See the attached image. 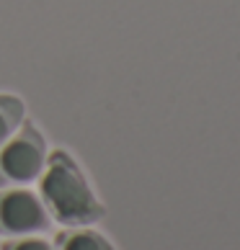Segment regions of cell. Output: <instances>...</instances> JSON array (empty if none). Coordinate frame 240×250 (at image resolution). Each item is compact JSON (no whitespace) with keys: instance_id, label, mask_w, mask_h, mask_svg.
<instances>
[{"instance_id":"obj_5","label":"cell","mask_w":240,"mask_h":250,"mask_svg":"<svg viewBox=\"0 0 240 250\" xmlns=\"http://www.w3.org/2000/svg\"><path fill=\"white\" fill-rule=\"evenodd\" d=\"M26 116L23 101L13 93H0V147L21 129Z\"/></svg>"},{"instance_id":"obj_2","label":"cell","mask_w":240,"mask_h":250,"mask_svg":"<svg viewBox=\"0 0 240 250\" xmlns=\"http://www.w3.org/2000/svg\"><path fill=\"white\" fill-rule=\"evenodd\" d=\"M47 142L34 122H23L21 129L0 147V188L29 186L44 173Z\"/></svg>"},{"instance_id":"obj_6","label":"cell","mask_w":240,"mask_h":250,"mask_svg":"<svg viewBox=\"0 0 240 250\" xmlns=\"http://www.w3.org/2000/svg\"><path fill=\"white\" fill-rule=\"evenodd\" d=\"M0 250H54V248L47 243V240L29 235V237H21V240H8Z\"/></svg>"},{"instance_id":"obj_4","label":"cell","mask_w":240,"mask_h":250,"mask_svg":"<svg viewBox=\"0 0 240 250\" xmlns=\"http://www.w3.org/2000/svg\"><path fill=\"white\" fill-rule=\"evenodd\" d=\"M54 250H114V245L90 227H67L54 237Z\"/></svg>"},{"instance_id":"obj_3","label":"cell","mask_w":240,"mask_h":250,"mask_svg":"<svg viewBox=\"0 0 240 250\" xmlns=\"http://www.w3.org/2000/svg\"><path fill=\"white\" fill-rule=\"evenodd\" d=\"M52 225V217L42 199L29 188L0 191V235L3 237H29L42 235Z\"/></svg>"},{"instance_id":"obj_1","label":"cell","mask_w":240,"mask_h":250,"mask_svg":"<svg viewBox=\"0 0 240 250\" xmlns=\"http://www.w3.org/2000/svg\"><path fill=\"white\" fill-rule=\"evenodd\" d=\"M39 199L49 217L62 227H90L106 214L75 157L65 150L47 155L44 173L39 175Z\"/></svg>"}]
</instances>
